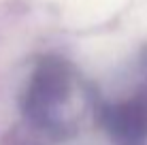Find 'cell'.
<instances>
[{
	"instance_id": "1",
	"label": "cell",
	"mask_w": 147,
	"mask_h": 145,
	"mask_svg": "<svg viewBox=\"0 0 147 145\" xmlns=\"http://www.w3.org/2000/svg\"><path fill=\"white\" fill-rule=\"evenodd\" d=\"M73 73L64 60L49 56L36 64L24 94V111L38 124H49L55 107L68 98Z\"/></svg>"
},
{
	"instance_id": "2",
	"label": "cell",
	"mask_w": 147,
	"mask_h": 145,
	"mask_svg": "<svg viewBox=\"0 0 147 145\" xmlns=\"http://www.w3.org/2000/svg\"><path fill=\"white\" fill-rule=\"evenodd\" d=\"M109 130L126 141H139L147 137V94L121 100L107 111Z\"/></svg>"
}]
</instances>
